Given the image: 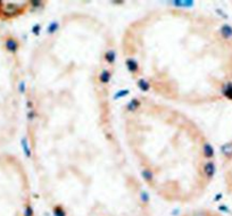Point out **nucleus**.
Wrapping results in <instances>:
<instances>
[{
	"instance_id": "f03ea898",
	"label": "nucleus",
	"mask_w": 232,
	"mask_h": 216,
	"mask_svg": "<svg viewBox=\"0 0 232 216\" xmlns=\"http://www.w3.org/2000/svg\"><path fill=\"white\" fill-rule=\"evenodd\" d=\"M17 58L9 41L0 35V146L13 133L17 104Z\"/></svg>"
},
{
	"instance_id": "20e7f679",
	"label": "nucleus",
	"mask_w": 232,
	"mask_h": 216,
	"mask_svg": "<svg viewBox=\"0 0 232 216\" xmlns=\"http://www.w3.org/2000/svg\"><path fill=\"white\" fill-rule=\"evenodd\" d=\"M181 216H221V215L215 213V212L207 211V209H196V211L184 213Z\"/></svg>"
},
{
	"instance_id": "7ed1b4c3",
	"label": "nucleus",
	"mask_w": 232,
	"mask_h": 216,
	"mask_svg": "<svg viewBox=\"0 0 232 216\" xmlns=\"http://www.w3.org/2000/svg\"><path fill=\"white\" fill-rule=\"evenodd\" d=\"M20 163L0 155V216H33Z\"/></svg>"
},
{
	"instance_id": "f257e3e1",
	"label": "nucleus",
	"mask_w": 232,
	"mask_h": 216,
	"mask_svg": "<svg viewBox=\"0 0 232 216\" xmlns=\"http://www.w3.org/2000/svg\"><path fill=\"white\" fill-rule=\"evenodd\" d=\"M165 105H137L128 114L126 134L151 189L170 202H191L201 192L203 142L199 132L181 113Z\"/></svg>"
}]
</instances>
